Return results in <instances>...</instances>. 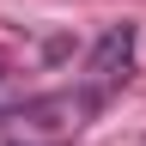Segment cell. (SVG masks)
I'll return each mask as SVG.
<instances>
[{"label": "cell", "instance_id": "1", "mask_svg": "<svg viewBox=\"0 0 146 146\" xmlns=\"http://www.w3.org/2000/svg\"><path fill=\"white\" fill-rule=\"evenodd\" d=\"M98 98L85 85H67V91H49V98H31L25 110L6 116V146H73L79 128L98 116Z\"/></svg>", "mask_w": 146, "mask_h": 146}, {"label": "cell", "instance_id": "2", "mask_svg": "<svg viewBox=\"0 0 146 146\" xmlns=\"http://www.w3.org/2000/svg\"><path fill=\"white\" fill-rule=\"evenodd\" d=\"M128 73H134V25H110V31L98 36V49L85 55L79 85L104 104L110 91H122V85H128Z\"/></svg>", "mask_w": 146, "mask_h": 146}]
</instances>
